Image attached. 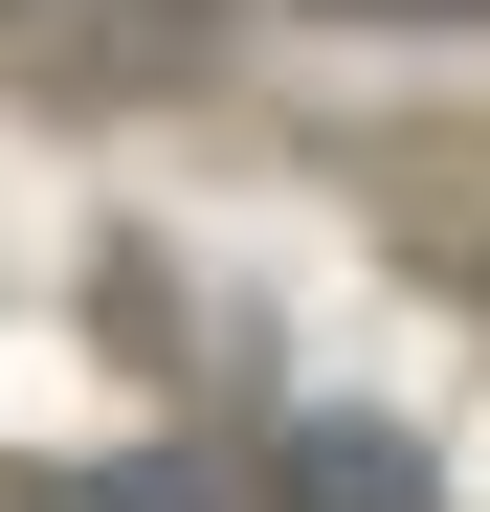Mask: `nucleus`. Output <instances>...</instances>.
<instances>
[{"label":"nucleus","mask_w":490,"mask_h":512,"mask_svg":"<svg viewBox=\"0 0 490 512\" xmlns=\"http://www.w3.org/2000/svg\"><path fill=\"white\" fill-rule=\"evenodd\" d=\"M335 23H468V0H335Z\"/></svg>","instance_id":"obj_1"}]
</instances>
